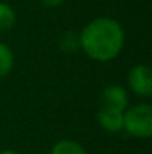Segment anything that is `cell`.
Masks as SVG:
<instances>
[{
    "label": "cell",
    "mask_w": 152,
    "mask_h": 154,
    "mask_svg": "<svg viewBox=\"0 0 152 154\" xmlns=\"http://www.w3.org/2000/svg\"><path fill=\"white\" fill-rule=\"evenodd\" d=\"M128 105V94L121 85H107L101 93V106L124 112Z\"/></svg>",
    "instance_id": "277c9868"
},
{
    "label": "cell",
    "mask_w": 152,
    "mask_h": 154,
    "mask_svg": "<svg viewBox=\"0 0 152 154\" xmlns=\"http://www.w3.org/2000/svg\"><path fill=\"white\" fill-rule=\"evenodd\" d=\"M97 120H99V124L106 132L116 133L124 129V112H121V111H115V109L101 106L97 114Z\"/></svg>",
    "instance_id": "5b68a950"
},
{
    "label": "cell",
    "mask_w": 152,
    "mask_h": 154,
    "mask_svg": "<svg viewBox=\"0 0 152 154\" xmlns=\"http://www.w3.org/2000/svg\"><path fill=\"white\" fill-rule=\"evenodd\" d=\"M124 129L134 138L152 136V106L139 103L124 111Z\"/></svg>",
    "instance_id": "7a4b0ae2"
},
{
    "label": "cell",
    "mask_w": 152,
    "mask_h": 154,
    "mask_svg": "<svg viewBox=\"0 0 152 154\" xmlns=\"http://www.w3.org/2000/svg\"><path fill=\"white\" fill-rule=\"evenodd\" d=\"M79 39L81 48L90 58L96 61H110L121 52L125 35L116 20L101 17L84 27Z\"/></svg>",
    "instance_id": "6da1fadb"
},
{
    "label": "cell",
    "mask_w": 152,
    "mask_h": 154,
    "mask_svg": "<svg viewBox=\"0 0 152 154\" xmlns=\"http://www.w3.org/2000/svg\"><path fill=\"white\" fill-rule=\"evenodd\" d=\"M66 0H42V3L43 5H46V6H60V5H63Z\"/></svg>",
    "instance_id": "30bf717a"
},
{
    "label": "cell",
    "mask_w": 152,
    "mask_h": 154,
    "mask_svg": "<svg viewBox=\"0 0 152 154\" xmlns=\"http://www.w3.org/2000/svg\"><path fill=\"white\" fill-rule=\"evenodd\" d=\"M60 47L61 50L66 52H76L81 48V39L79 35L73 33V32H66L61 35L60 38Z\"/></svg>",
    "instance_id": "9c48e42d"
},
{
    "label": "cell",
    "mask_w": 152,
    "mask_h": 154,
    "mask_svg": "<svg viewBox=\"0 0 152 154\" xmlns=\"http://www.w3.org/2000/svg\"><path fill=\"white\" fill-rule=\"evenodd\" d=\"M0 154H19L18 151H13V150H4V151H1Z\"/></svg>",
    "instance_id": "8fae6325"
},
{
    "label": "cell",
    "mask_w": 152,
    "mask_h": 154,
    "mask_svg": "<svg viewBox=\"0 0 152 154\" xmlns=\"http://www.w3.org/2000/svg\"><path fill=\"white\" fill-rule=\"evenodd\" d=\"M51 154H87L84 147L81 144H78L76 141H72V139H63V141H58L52 150Z\"/></svg>",
    "instance_id": "8992f818"
},
{
    "label": "cell",
    "mask_w": 152,
    "mask_h": 154,
    "mask_svg": "<svg viewBox=\"0 0 152 154\" xmlns=\"http://www.w3.org/2000/svg\"><path fill=\"white\" fill-rule=\"evenodd\" d=\"M13 67V52L6 44H0V78L10 73Z\"/></svg>",
    "instance_id": "52a82bcc"
},
{
    "label": "cell",
    "mask_w": 152,
    "mask_h": 154,
    "mask_svg": "<svg viewBox=\"0 0 152 154\" xmlns=\"http://www.w3.org/2000/svg\"><path fill=\"white\" fill-rule=\"evenodd\" d=\"M130 88L140 97H149L152 94V70L146 64H137L128 73Z\"/></svg>",
    "instance_id": "3957f363"
},
{
    "label": "cell",
    "mask_w": 152,
    "mask_h": 154,
    "mask_svg": "<svg viewBox=\"0 0 152 154\" xmlns=\"http://www.w3.org/2000/svg\"><path fill=\"white\" fill-rule=\"evenodd\" d=\"M15 21H16L15 11L9 5L0 2V32L10 30L15 26Z\"/></svg>",
    "instance_id": "ba28073f"
}]
</instances>
